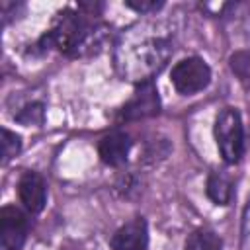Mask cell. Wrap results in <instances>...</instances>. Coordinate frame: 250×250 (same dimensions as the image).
<instances>
[{"mask_svg": "<svg viewBox=\"0 0 250 250\" xmlns=\"http://www.w3.org/2000/svg\"><path fill=\"white\" fill-rule=\"evenodd\" d=\"M125 4L137 12H156L164 6L162 2H156V0H127Z\"/></svg>", "mask_w": 250, "mask_h": 250, "instance_id": "obj_14", "label": "cell"}, {"mask_svg": "<svg viewBox=\"0 0 250 250\" xmlns=\"http://www.w3.org/2000/svg\"><path fill=\"white\" fill-rule=\"evenodd\" d=\"M139 250H146V248H139Z\"/></svg>", "mask_w": 250, "mask_h": 250, "instance_id": "obj_15", "label": "cell"}, {"mask_svg": "<svg viewBox=\"0 0 250 250\" xmlns=\"http://www.w3.org/2000/svg\"><path fill=\"white\" fill-rule=\"evenodd\" d=\"M21 148V141L16 133L8 131V129H2V156H4V162H10Z\"/></svg>", "mask_w": 250, "mask_h": 250, "instance_id": "obj_11", "label": "cell"}, {"mask_svg": "<svg viewBox=\"0 0 250 250\" xmlns=\"http://www.w3.org/2000/svg\"><path fill=\"white\" fill-rule=\"evenodd\" d=\"M148 242V232H146V223L145 219L137 217L129 223H125L111 238V248L113 250H139L146 248Z\"/></svg>", "mask_w": 250, "mask_h": 250, "instance_id": "obj_6", "label": "cell"}, {"mask_svg": "<svg viewBox=\"0 0 250 250\" xmlns=\"http://www.w3.org/2000/svg\"><path fill=\"white\" fill-rule=\"evenodd\" d=\"M98 152L105 164L121 166L131 152V139H129V135H125L121 131H113L100 141Z\"/></svg>", "mask_w": 250, "mask_h": 250, "instance_id": "obj_7", "label": "cell"}, {"mask_svg": "<svg viewBox=\"0 0 250 250\" xmlns=\"http://www.w3.org/2000/svg\"><path fill=\"white\" fill-rule=\"evenodd\" d=\"M160 111V98H158V92H156V86L150 78H145L133 98L123 105V111H121V117L125 121H137V119H145V117H152Z\"/></svg>", "mask_w": 250, "mask_h": 250, "instance_id": "obj_3", "label": "cell"}, {"mask_svg": "<svg viewBox=\"0 0 250 250\" xmlns=\"http://www.w3.org/2000/svg\"><path fill=\"white\" fill-rule=\"evenodd\" d=\"M215 139L225 162L236 164L244 154V129L240 113L234 107H225L215 119Z\"/></svg>", "mask_w": 250, "mask_h": 250, "instance_id": "obj_1", "label": "cell"}, {"mask_svg": "<svg viewBox=\"0 0 250 250\" xmlns=\"http://www.w3.org/2000/svg\"><path fill=\"white\" fill-rule=\"evenodd\" d=\"M186 250H221V238L211 230H195L186 240Z\"/></svg>", "mask_w": 250, "mask_h": 250, "instance_id": "obj_9", "label": "cell"}, {"mask_svg": "<svg viewBox=\"0 0 250 250\" xmlns=\"http://www.w3.org/2000/svg\"><path fill=\"white\" fill-rule=\"evenodd\" d=\"M240 250H250V201L242 215V232H240Z\"/></svg>", "mask_w": 250, "mask_h": 250, "instance_id": "obj_13", "label": "cell"}, {"mask_svg": "<svg viewBox=\"0 0 250 250\" xmlns=\"http://www.w3.org/2000/svg\"><path fill=\"white\" fill-rule=\"evenodd\" d=\"M170 80H172L174 88L180 94L191 96V94L201 92L203 88L209 86V82H211V68H209V64L203 59L188 57V59L180 61L172 68Z\"/></svg>", "mask_w": 250, "mask_h": 250, "instance_id": "obj_2", "label": "cell"}, {"mask_svg": "<svg viewBox=\"0 0 250 250\" xmlns=\"http://www.w3.org/2000/svg\"><path fill=\"white\" fill-rule=\"evenodd\" d=\"M205 189H207L209 199L217 205H227L232 199V184L227 176H223L219 172H215L207 178V188Z\"/></svg>", "mask_w": 250, "mask_h": 250, "instance_id": "obj_8", "label": "cell"}, {"mask_svg": "<svg viewBox=\"0 0 250 250\" xmlns=\"http://www.w3.org/2000/svg\"><path fill=\"white\" fill-rule=\"evenodd\" d=\"M23 125H41L43 123V105L41 104H31L21 109V113L16 117Z\"/></svg>", "mask_w": 250, "mask_h": 250, "instance_id": "obj_12", "label": "cell"}, {"mask_svg": "<svg viewBox=\"0 0 250 250\" xmlns=\"http://www.w3.org/2000/svg\"><path fill=\"white\" fill-rule=\"evenodd\" d=\"M27 238V219L14 207L6 205L0 209V240L4 250H21Z\"/></svg>", "mask_w": 250, "mask_h": 250, "instance_id": "obj_4", "label": "cell"}, {"mask_svg": "<svg viewBox=\"0 0 250 250\" xmlns=\"http://www.w3.org/2000/svg\"><path fill=\"white\" fill-rule=\"evenodd\" d=\"M18 195L23 207L29 213H39L47 201V186L45 180L35 172H25L18 182Z\"/></svg>", "mask_w": 250, "mask_h": 250, "instance_id": "obj_5", "label": "cell"}, {"mask_svg": "<svg viewBox=\"0 0 250 250\" xmlns=\"http://www.w3.org/2000/svg\"><path fill=\"white\" fill-rule=\"evenodd\" d=\"M229 66L244 86H250V51L232 53L229 59Z\"/></svg>", "mask_w": 250, "mask_h": 250, "instance_id": "obj_10", "label": "cell"}]
</instances>
